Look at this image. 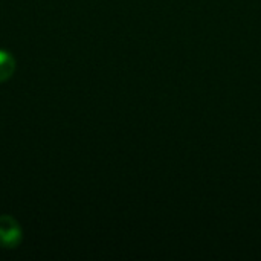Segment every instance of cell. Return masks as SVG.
<instances>
[{"mask_svg":"<svg viewBox=\"0 0 261 261\" xmlns=\"http://www.w3.org/2000/svg\"><path fill=\"white\" fill-rule=\"evenodd\" d=\"M14 70H15V60H14V57L9 52L0 49V83L9 80L12 76Z\"/></svg>","mask_w":261,"mask_h":261,"instance_id":"7a4b0ae2","label":"cell"},{"mask_svg":"<svg viewBox=\"0 0 261 261\" xmlns=\"http://www.w3.org/2000/svg\"><path fill=\"white\" fill-rule=\"evenodd\" d=\"M21 242V228L11 216L0 217V246L5 249H14Z\"/></svg>","mask_w":261,"mask_h":261,"instance_id":"6da1fadb","label":"cell"}]
</instances>
